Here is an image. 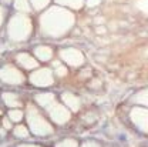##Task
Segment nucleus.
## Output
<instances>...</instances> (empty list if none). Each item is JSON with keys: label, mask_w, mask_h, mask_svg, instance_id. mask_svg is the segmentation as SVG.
<instances>
[{"label": "nucleus", "mask_w": 148, "mask_h": 147, "mask_svg": "<svg viewBox=\"0 0 148 147\" xmlns=\"http://www.w3.org/2000/svg\"><path fill=\"white\" fill-rule=\"evenodd\" d=\"M10 119L12 120H20L21 119V113L20 111H10Z\"/></svg>", "instance_id": "obj_1"}, {"label": "nucleus", "mask_w": 148, "mask_h": 147, "mask_svg": "<svg viewBox=\"0 0 148 147\" xmlns=\"http://www.w3.org/2000/svg\"><path fill=\"white\" fill-rule=\"evenodd\" d=\"M16 133H17V134H20V136H26V134H27V131L23 129V127H18V129L16 130Z\"/></svg>", "instance_id": "obj_2"}, {"label": "nucleus", "mask_w": 148, "mask_h": 147, "mask_svg": "<svg viewBox=\"0 0 148 147\" xmlns=\"http://www.w3.org/2000/svg\"><path fill=\"white\" fill-rule=\"evenodd\" d=\"M3 124H4V127H6V129H10V123H9L7 120H4V123H3Z\"/></svg>", "instance_id": "obj_3"}]
</instances>
